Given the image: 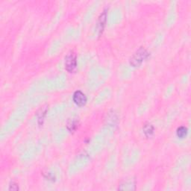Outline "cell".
<instances>
[{
    "mask_svg": "<svg viewBox=\"0 0 191 191\" xmlns=\"http://www.w3.org/2000/svg\"><path fill=\"white\" fill-rule=\"evenodd\" d=\"M46 111H47V109H46V107H45V108H42L41 109V113H38V121L40 122V121H43V119H44V116L46 115Z\"/></svg>",
    "mask_w": 191,
    "mask_h": 191,
    "instance_id": "9c48e42d",
    "label": "cell"
},
{
    "mask_svg": "<svg viewBox=\"0 0 191 191\" xmlns=\"http://www.w3.org/2000/svg\"><path fill=\"white\" fill-rule=\"evenodd\" d=\"M77 126H78V122L75 119H71L70 121L68 122L67 128L70 131H75L77 128Z\"/></svg>",
    "mask_w": 191,
    "mask_h": 191,
    "instance_id": "ba28073f",
    "label": "cell"
},
{
    "mask_svg": "<svg viewBox=\"0 0 191 191\" xmlns=\"http://www.w3.org/2000/svg\"><path fill=\"white\" fill-rule=\"evenodd\" d=\"M143 132L146 137H150L154 132V127L151 124L145 123L143 125Z\"/></svg>",
    "mask_w": 191,
    "mask_h": 191,
    "instance_id": "5b68a950",
    "label": "cell"
},
{
    "mask_svg": "<svg viewBox=\"0 0 191 191\" xmlns=\"http://www.w3.org/2000/svg\"><path fill=\"white\" fill-rule=\"evenodd\" d=\"M72 98H73L74 102L78 106L84 105L87 102V97H86L85 94L80 90L75 91L74 93Z\"/></svg>",
    "mask_w": 191,
    "mask_h": 191,
    "instance_id": "3957f363",
    "label": "cell"
},
{
    "mask_svg": "<svg viewBox=\"0 0 191 191\" xmlns=\"http://www.w3.org/2000/svg\"><path fill=\"white\" fill-rule=\"evenodd\" d=\"M148 53L143 47H140L131 57L130 63L133 66H139L147 58Z\"/></svg>",
    "mask_w": 191,
    "mask_h": 191,
    "instance_id": "6da1fadb",
    "label": "cell"
},
{
    "mask_svg": "<svg viewBox=\"0 0 191 191\" xmlns=\"http://www.w3.org/2000/svg\"><path fill=\"white\" fill-rule=\"evenodd\" d=\"M18 189H19V187H18V186L16 185V184H13V183H12L11 185H10V188H9V190H17Z\"/></svg>",
    "mask_w": 191,
    "mask_h": 191,
    "instance_id": "30bf717a",
    "label": "cell"
},
{
    "mask_svg": "<svg viewBox=\"0 0 191 191\" xmlns=\"http://www.w3.org/2000/svg\"><path fill=\"white\" fill-rule=\"evenodd\" d=\"M134 184L132 183V181H127L124 182V184H122L120 185V187H119V189L120 190H134Z\"/></svg>",
    "mask_w": 191,
    "mask_h": 191,
    "instance_id": "8992f818",
    "label": "cell"
},
{
    "mask_svg": "<svg viewBox=\"0 0 191 191\" xmlns=\"http://www.w3.org/2000/svg\"><path fill=\"white\" fill-rule=\"evenodd\" d=\"M76 66V54L73 51H70L65 58V68L68 72H72L75 70Z\"/></svg>",
    "mask_w": 191,
    "mask_h": 191,
    "instance_id": "7a4b0ae2",
    "label": "cell"
},
{
    "mask_svg": "<svg viewBox=\"0 0 191 191\" xmlns=\"http://www.w3.org/2000/svg\"><path fill=\"white\" fill-rule=\"evenodd\" d=\"M187 134V128L184 126H181L177 129V136L179 138H183Z\"/></svg>",
    "mask_w": 191,
    "mask_h": 191,
    "instance_id": "52a82bcc",
    "label": "cell"
},
{
    "mask_svg": "<svg viewBox=\"0 0 191 191\" xmlns=\"http://www.w3.org/2000/svg\"><path fill=\"white\" fill-rule=\"evenodd\" d=\"M106 18H107V13H106L105 10H104L103 13H101V14L100 15L98 22V31H99V34L102 33L103 29H104L106 22Z\"/></svg>",
    "mask_w": 191,
    "mask_h": 191,
    "instance_id": "277c9868",
    "label": "cell"
}]
</instances>
